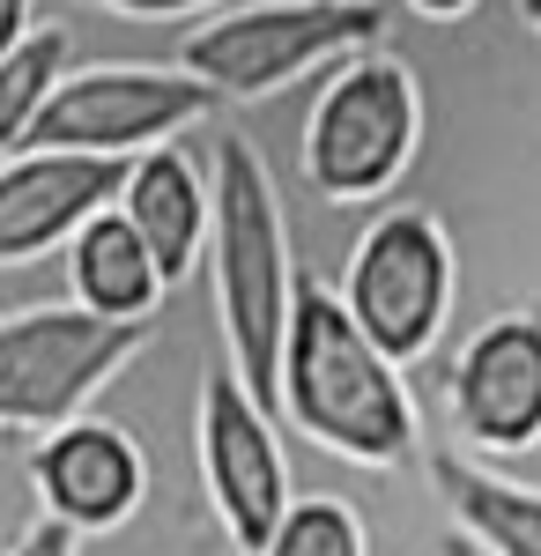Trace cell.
<instances>
[{
    "instance_id": "2e32d148",
    "label": "cell",
    "mask_w": 541,
    "mask_h": 556,
    "mask_svg": "<svg viewBox=\"0 0 541 556\" xmlns=\"http://www.w3.org/2000/svg\"><path fill=\"white\" fill-rule=\"evenodd\" d=\"M260 556H372V527H364V513L349 497L312 490V497H297L282 513V527L267 534Z\"/></svg>"
},
{
    "instance_id": "52a82bcc",
    "label": "cell",
    "mask_w": 541,
    "mask_h": 556,
    "mask_svg": "<svg viewBox=\"0 0 541 556\" xmlns=\"http://www.w3.org/2000/svg\"><path fill=\"white\" fill-rule=\"evenodd\" d=\"M223 112L201 75H186L178 60H97V67H67L52 104L30 127V149H67V156H104V164H134L149 149L178 141Z\"/></svg>"
},
{
    "instance_id": "e0dca14e",
    "label": "cell",
    "mask_w": 541,
    "mask_h": 556,
    "mask_svg": "<svg viewBox=\"0 0 541 556\" xmlns=\"http://www.w3.org/2000/svg\"><path fill=\"white\" fill-rule=\"evenodd\" d=\"M89 8H112V15H134V23H186V15H223L238 0H89Z\"/></svg>"
},
{
    "instance_id": "30bf717a",
    "label": "cell",
    "mask_w": 541,
    "mask_h": 556,
    "mask_svg": "<svg viewBox=\"0 0 541 556\" xmlns=\"http://www.w3.org/2000/svg\"><path fill=\"white\" fill-rule=\"evenodd\" d=\"M23 475L38 490V513L60 519L67 534H119L126 519L149 505V453L126 424L75 416V424L30 438Z\"/></svg>"
},
{
    "instance_id": "44dd1931",
    "label": "cell",
    "mask_w": 541,
    "mask_h": 556,
    "mask_svg": "<svg viewBox=\"0 0 541 556\" xmlns=\"http://www.w3.org/2000/svg\"><path fill=\"white\" fill-rule=\"evenodd\" d=\"M438 556H490V549H475L467 534H445V542H438Z\"/></svg>"
},
{
    "instance_id": "9a60e30c",
    "label": "cell",
    "mask_w": 541,
    "mask_h": 556,
    "mask_svg": "<svg viewBox=\"0 0 541 556\" xmlns=\"http://www.w3.org/2000/svg\"><path fill=\"white\" fill-rule=\"evenodd\" d=\"M67 52H75L67 30L60 23H38L30 38L0 60V164L30 149V127H38V112L52 104V89L67 75Z\"/></svg>"
},
{
    "instance_id": "3957f363",
    "label": "cell",
    "mask_w": 541,
    "mask_h": 556,
    "mask_svg": "<svg viewBox=\"0 0 541 556\" xmlns=\"http://www.w3.org/2000/svg\"><path fill=\"white\" fill-rule=\"evenodd\" d=\"M423 156V83L408 60H393L386 45L349 52L327 67V83L304 112L297 134V164L304 186L327 208H372L386 201Z\"/></svg>"
},
{
    "instance_id": "6da1fadb",
    "label": "cell",
    "mask_w": 541,
    "mask_h": 556,
    "mask_svg": "<svg viewBox=\"0 0 541 556\" xmlns=\"http://www.w3.org/2000/svg\"><path fill=\"white\" fill-rule=\"evenodd\" d=\"M275 416L334 460L364 475H401L423 453V408L408 393V371L349 319L341 290L297 282L290 342H282V379H275Z\"/></svg>"
},
{
    "instance_id": "5b68a950",
    "label": "cell",
    "mask_w": 541,
    "mask_h": 556,
    "mask_svg": "<svg viewBox=\"0 0 541 556\" xmlns=\"http://www.w3.org/2000/svg\"><path fill=\"white\" fill-rule=\"evenodd\" d=\"M149 319H97L75 298L0 312V430H45L89 416V401L149 349Z\"/></svg>"
},
{
    "instance_id": "d6986e66",
    "label": "cell",
    "mask_w": 541,
    "mask_h": 556,
    "mask_svg": "<svg viewBox=\"0 0 541 556\" xmlns=\"http://www.w3.org/2000/svg\"><path fill=\"white\" fill-rule=\"evenodd\" d=\"M38 30V0H0V60Z\"/></svg>"
},
{
    "instance_id": "5bb4252c",
    "label": "cell",
    "mask_w": 541,
    "mask_h": 556,
    "mask_svg": "<svg viewBox=\"0 0 541 556\" xmlns=\"http://www.w3.org/2000/svg\"><path fill=\"white\" fill-rule=\"evenodd\" d=\"M423 468H430L445 513H453V534H467L475 549H490V556H541V490L482 468L460 445H430Z\"/></svg>"
},
{
    "instance_id": "7c38bea8",
    "label": "cell",
    "mask_w": 541,
    "mask_h": 556,
    "mask_svg": "<svg viewBox=\"0 0 541 556\" xmlns=\"http://www.w3.org/2000/svg\"><path fill=\"white\" fill-rule=\"evenodd\" d=\"M119 215L141 230V245L156 253L164 267V282L178 290L201 260H209V223H215V193H209V172L164 141V149H149V156H134L119 178Z\"/></svg>"
},
{
    "instance_id": "8992f818",
    "label": "cell",
    "mask_w": 541,
    "mask_h": 556,
    "mask_svg": "<svg viewBox=\"0 0 541 556\" xmlns=\"http://www.w3.org/2000/svg\"><path fill=\"white\" fill-rule=\"evenodd\" d=\"M334 290L349 304V319L408 371V364H423L438 349L445 319H453V290H460L453 230L416 201H386L356 230Z\"/></svg>"
},
{
    "instance_id": "ac0fdd59",
    "label": "cell",
    "mask_w": 541,
    "mask_h": 556,
    "mask_svg": "<svg viewBox=\"0 0 541 556\" xmlns=\"http://www.w3.org/2000/svg\"><path fill=\"white\" fill-rule=\"evenodd\" d=\"M8 556H83V534H67V527H60V519H30V527H23V534H15V542H8Z\"/></svg>"
},
{
    "instance_id": "7402d4cb",
    "label": "cell",
    "mask_w": 541,
    "mask_h": 556,
    "mask_svg": "<svg viewBox=\"0 0 541 556\" xmlns=\"http://www.w3.org/2000/svg\"><path fill=\"white\" fill-rule=\"evenodd\" d=\"M519 23H527V30L541 38V0H519Z\"/></svg>"
},
{
    "instance_id": "ba28073f",
    "label": "cell",
    "mask_w": 541,
    "mask_h": 556,
    "mask_svg": "<svg viewBox=\"0 0 541 556\" xmlns=\"http://www.w3.org/2000/svg\"><path fill=\"white\" fill-rule=\"evenodd\" d=\"M193 453H201V490L215 505V527L238 542V556H260L267 534L297 505L290 460H282V430L275 408H260L246 379L230 371V356H215L193 393Z\"/></svg>"
},
{
    "instance_id": "4fadbf2b",
    "label": "cell",
    "mask_w": 541,
    "mask_h": 556,
    "mask_svg": "<svg viewBox=\"0 0 541 556\" xmlns=\"http://www.w3.org/2000/svg\"><path fill=\"white\" fill-rule=\"evenodd\" d=\"M67 298L97 319H149L156 327V304L171 298V282L156 267V253L141 245V230L119 215V201L97 208L67 238Z\"/></svg>"
},
{
    "instance_id": "277c9868",
    "label": "cell",
    "mask_w": 541,
    "mask_h": 556,
    "mask_svg": "<svg viewBox=\"0 0 541 556\" xmlns=\"http://www.w3.org/2000/svg\"><path fill=\"white\" fill-rule=\"evenodd\" d=\"M386 38L378 0H252L223 8L178 38V67L201 75L223 104H260L275 89L327 75L349 52H372Z\"/></svg>"
},
{
    "instance_id": "8fae6325",
    "label": "cell",
    "mask_w": 541,
    "mask_h": 556,
    "mask_svg": "<svg viewBox=\"0 0 541 556\" xmlns=\"http://www.w3.org/2000/svg\"><path fill=\"white\" fill-rule=\"evenodd\" d=\"M126 164L67 156V149H23L0 164V267H30L45 253H67V238L97 208L119 201Z\"/></svg>"
},
{
    "instance_id": "7a4b0ae2",
    "label": "cell",
    "mask_w": 541,
    "mask_h": 556,
    "mask_svg": "<svg viewBox=\"0 0 541 556\" xmlns=\"http://www.w3.org/2000/svg\"><path fill=\"white\" fill-rule=\"evenodd\" d=\"M209 282H215V319H223V356L246 379L260 408H275V379H282V342H290L297 312V253H290V215H282V186L267 172V156L246 134H223L209 156Z\"/></svg>"
},
{
    "instance_id": "9c48e42d",
    "label": "cell",
    "mask_w": 541,
    "mask_h": 556,
    "mask_svg": "<svg viewBox=\"0 0 541 556\" xmlns=\"http://www.w3.org/2000/svg\"><path fill=\"white\" fill-rule=\"evenodd\" d=\"M445 416L460 453L475 460H512L541 445V304H504L453 349Z\"/></svg>"
},
{
    "instance_id": "ffe728a7",
    "label": "cell",
    "mask_w": 541,
    "mask_h": 556,
    "mask_svg": "<svg viewBox=\"0 0 541 556\" xmlns=\"http://www.w3.org/2000/svg\"><path fill=\"white\" fill-rule=\"evenodd\" d=\"M408 8H416L423 23H460V15H475L482 0H408Z\"/></svg>"
}]
</instances>
